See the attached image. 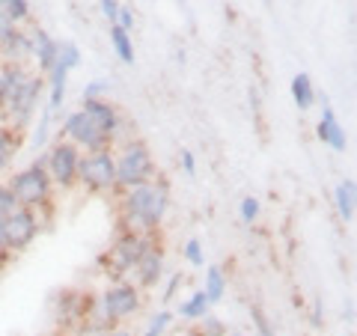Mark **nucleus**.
<instances>
[{
	"label": "nucleus",
	"mask_w": 357,
	"mask_h": 336,
	"mask_svg": "<svg viewBox=\"0 0 357 336\" xmlns=\"http://www.w3.org/2000/svg\"><path fill=\"white\" fill-rule=\"evenodd\" d=\"M116 211H119V229L158 232L167 211H170V182L164 176H155L146 185L119 190Z\"/></svg>",
	"instance_id": "obj_1"
},
{
	"label": "nucleus",
	"mask_w": 357,
	"mask_h": 336,
	"mask_svg": "<svg viewBox=\"0 0 357 336\" xmlns=\"http://www.w3.org/2000/svg\"><path fill=\"white\" fill-rule=\"evenodd\" d=\"M152 244H158V232L119 229L116 238L110 241V247L98 256V271L107 277V283H114V280H128Z\"/></svg>",
	"instance_id": "obj_2"
},
{
	"label": "nucleus",
	"mask_w": 357,
	"mask_h": 336,
	"mask_svg": "<svg viewBox=\"0 0 357 336\" xmlns=\"http://www.w3.org/2000/svg\"><path fill=\"white\" fill-rule=\"evenodd\" d=\"M6 185L13 188V194L18 199V206H24V208H36L39 211V217L42 223H48L51 217V211H54V182H51V176L48 170H45V161L36 158L33 164H27L24 170H15L13 176L6 178Z\"/></svg>",
	"instance_id": "obj_3"
},
{
	"label": "nucleus",
	"mask_w": 357,
	"mask_h": 336,
	"mask_svg": "<svg viewBox=\"0 0 357 336\" xmlns=\"http://www.w3.org/2000/svg\"><path fill=\"white\" fill-rule=\"evenodd\" d=\"M114 158H116V194L137 185H146L158 176L152 149L140 137H128L126 143L114 146Z\"/></svg>",
	"instance_id": "obj_4"
},
{
	"label": "nucleus",
	"mask_w": 357,
	"mask_h": 336,
	"mask_svg": "<svg viewBox=\"0 0 357 336\" xmlns=\"http://www.w3.org/2000/svg\"><path fill=\"white\" fill-rule=\"evenodd\" d=\"M77 185L86 194H116V158L114 149L84 152L77 164Z\"/></svg>",
	"instance_id": "obj_5"
},
{
	"label": "nucleus",
	"mask_w": 357,
	"mask_h": 336,
	"mask_svg": "<svg viewBox=\"0 0 357 336\" xmlns=\"http://www.w3.org/2000/svg\"><path fill=\"white\" fill-rule=\"evenodd\" d=\"M96 300L114 324H126L143 310V292L131 283V280H114V283H105V289L96 295Z\"/></svg>",
	"instance_id": "obj_6"
},
{
	"label": "nucleus",
	"mask_w": 357,
	"mask_h": 336,
	"mask_svg": "<svg viewBox=\"0 0 357 336\" xmlns=\"http://www.w3.org/2000/svg\"><path fill=\"white\" fill-rule=\"evenodd\" d=\"M81 155L84 152L69 140L57 137L54 143H48V152L42 155V161H45V170H48L54 188H60V190L77 188V164H81Z\"/></svg>",
	"instance_id": "obj_7"
},
{
	"label": "nucleus",
	"mask_w": 357,
	"mask_h": 336,
	"mask_svg": "<svg viewBox=\"0 0 357 336\" xmlns=\"http://www.w3.org/2000/svg\"><path fill=\"white\" fill-rule=\"evenodd\" d=\"M42 89H45V77L30 75L27 81L15 89V96L9 98L3 125H13L15 131L24 134L30 128V122L36 119V110H39V102H42Z\"/></svg>",
	"instance_id": "obj_8"
},
{
	"label": "nucleus",
	"mask_w": 357,
	"mask_h": 336,
	"mask_svg": "<svg viewBox=\"0 0 357 336\" xmlns=\"http://www.w3.org/2000/svg\"><path fill=\"white\" fill-rule=\"evenodd\" d=\"M60 140H69L75 143L81 152H102V149H114V143H110V137L96 125L93 119H89L81 107L72 110V114H66L63 125H60Z\"/></svg>",
	"instance_id": "obj_9"
},
{
	"label": "nucleus",
	"mask_w": 357,
	"mask_h": 336,
	"mask_svg": "<svg viewBox=\"0 0 357 336\" xmlns=\"http://www.w3.org/2000/svg\"><path fill=\"white\" fill-rule=\"evenodd\" d=\"M42 227H45V223H42L36 208L18 206L13 215L3 220V250H9L13 256L24 253L27 247H33V241L39 238Z\"/></svg>",
	"instance_id": "obj_10"
},
{
	"label": "nucleus",
	"mask_w": 357,
	"mask_h": 336,
	"mask_svg": "<svg viewBox=\"0 0 357 336\" xmlns=\"http://www.w3.org/2000/svg\"><path fill=\"white\" fill-rule=\"evenodd\" d=\"M81 110L107 134L114 146L134 137V134H128V119L122 116V110L110 98H89V102H81Z\"/></svg>",
	"instance_id": "obj_11"
},
{
	"label": "nucleus",
	"mask_w": 357,
	"mask_h": 336,
	"mask_svg": "<svg viewBox=\"0 0 357 336\" xmlns=\"http://www.w3.org/2000/svg\"><path fill=\"white\" fill-rule=\"evenodd\" d=\"M89 300L93 295L81 292V289H63L54 295V324L60 328V333H77L81 321L86 319Z\"/></svg>",
	"instance_id": "obj_12"
},
{
	"label": "nucleus",
	"mask_w": 357,
	"mask_h": 336,
	"mask_svg": "<svg viewBox=\"0 0 357 336\" xmlns=\"http://www.w3.org/2000/svg\"><path fill=\"white\" fill-rule=\"evenodd\" d=\"M167 274V253L161 244H152L146 250V256L137 262V268L131 271V283L140 289V292H152V289H158V283L164 280Z\"/></svg>",
	"instance_id": "obj_13"
},
{
	"label": "nucleus",
	"mask_w": 357,
	"mask_h": 336,
	"mask_svg": "<svg viewBox=\"0 0 357 336\" xmlns=\"http://www.w3.org/2000/svg\"><path fill=\"white\" fill-rule=\"evenodd\" d=\"M316 137L325 143V146H331L333 152H345V149H349V137H345L340 119H337V114H333V107L328 102H321V116L316 122Z\"/></svg>",
	"instance_id": "obj_14"
},
{
	"label": "nucleus",
	"mask_w": 357,
	"mask_h": 336,
	"mask_svg": "<svg viewBox=\"0 0 357 336\" xmlns=\"http://www.w3.org/2000/svg\"><path fill=\"white\" fill-rule=\"evenodd\" d=\"M30 36H33V54H30V60H36V72L39 75H48L51 66L57 63V45L60 42L54 39L45 27H33Z\"/></svg>",
	"instance_id": "obj_15"
},
{
	"label": "nucleus",
	"mask_w": 357,
	"mask_h": 336,
	"mask_svg": "<svg viewBox=\"0 0 357 336\" xmlns=\"http://www.w3.org/2000/svg\"><path fill=\"white\" fill-rule=\"evenodd\" d=\"M27 77H30V72H27V66H21V63H3L0 66V125H3L9 98L15 96V89L24 84Z\"/></svg>",
	"instance_id": "obj_16"
},
{
	"label": "nucleus",
	"mask_w": 357,
	"mask_h": 336,
	"mask_svg": "<svg viewBox=\"0 0 357 336\" xmlns=\"http://www.w3.org/2000/svg\"><path fill=\"white\" fill-rule=\"evenodd\" d=\"M30 54H33V36L27 30H21L15 27L13 30V36H9L3 42V48H0V60L3 63H21L24 66L30 60Z\"/></svg>",
	"instance_id": "obj_17"
},
{
	"label": "nucleus",
	"mask_w": 357,
	"mask_h": 336,
	"mask_svg": "<svg viewBox=\"0 0 357 336\" xmlns=\"http://www.w3.org/2000/svg\"><path fill=\"white\" fill-rule=\"evenodd\" d=\"M21 146H24V134L15 131L13 125H0V176L13 167Z\"/></svg>",
	"instance_id": "obj_18"
},
{
	"label": "nucleus",
	"mask_w": 357,
	"mask_h": 336,
	"mask_svg": "<svg viewBox=\"0 0 357 336\" xmlns=\"http://www.w3.org/2000/svg\"><path fill=\"white\" fill-rule=\"evenodd\" d=\"M333 203H337V211L345 223H351L357 215V182L354 178H342L333 190Z\"/></svg>",
	"instance_id": "obj_19"
},
{
	"label": "nucleus",
	"mask_w": 357,
	"mask_h": 336,
	"mask_svg": "<svg viewBox=\"0 0 357 336\" xmlns=\"http://www.w3.org/2000/svg\"><path fill=\"white\" fill-rule=\"evenodd\" d=\"M227 289H229V280L223 274L220 265H208L206 268V280H203V292L208 298V304H220L227 298Z\"/></svg>",
	"instance_id": "obj_20"
},
{
	"label": "nucleus",
	"mask_w": 357,
	"mask_h": 336,
	"mask_svg": "<svg viewBox=\"0 0 357 336\" xmlns=\"http://www.w3.org/2000/svg\"><path fill=\"white\" fill-rule=\"evenodd\" d=\"M292 102H295V107L298 110H310L312 105H316V86H312V81H310V75L307 72H298L295 77H292Z\"/></svg>",
	"instance_id": "obj_21"
},
{
	"label": "nucleus",
	"mask_w": 357,
	"mask_h": 336,
	"mask_svg": "<svg viewBox=\"0 0 357 336\" xmlns=\"http://www.w3.org/2000/svg\"><path fill=\"white\" fill-rule=\"evenodd\" d=\"M206 312H211V304H208V298H206L203 289L191 292V295L182 300V304H178V316H182L185 321H199Z\"/></svg>",
	"instance_id": "obj_22"
},
{
	"label": "nucleus",
	"mask_w": 357,
	"mask_h": 336,
	"mask_svg": "<svg viewBox=\"0 0 357 336\" xmlns=\"http://www.w3.org/2000/svg\"><path fill=\"white\" fill-rule=\"evenodd\" d=\"M110 45H114L116 57L126 63V66L134 63V42H131V33H126V30L116 27V24H110Z\"/></svg>",
	"instance_id": "obj_23"
},
{
	"label": "nucleus",
	"mask_w": 357,
	"mask_h": 336,
	"mask_svg": "<svg viewBox=\"0 0 357 336\" xmlns=\"http://www.w3.org/2000/svg\"><path fill=\"white\" fill-rule=\"evenodd\" d=\"M0 13L18 27V24H24V21H30L33 9H30V0H0Z\"/></svg>",
	"instance_id": "obj_24"
},
{
	"label": "nucleus",
	"mask_w": 357,
	"mask_h": 336,
	"mask_svg": "<svg viewBox=\"0 0 357 336\" xmlns=\"http://www.w3.org/2000/svg\"><path fill=\"white\" fill-rule=\"evenodd\" d=\"M51 125H54V114L48 107L39 114V122H36V128H33V149H45L48 146V140H51Z\"/></svg>",
	"instance_id": "obj_25"
},
{
	"label": "nucleus",
	"mask_w": 357,
	"mask_h": 336,
	"mask_svg": "<svg viewBox=\"0 0 357 336\" xmlns=\"http://www.w3.org/2000/svg\"><path fill=\"white\" fill-rule=\"evenodd\" d=\"M81 60H84V54H81V48H77L75 42H60L57 45V63L63 66V69L75 72L77 66H81Z\"/></svg>",
	"instance_id": "obj_26"
},
{
	"label": "nucleus",
	"mask_w": 357,
	"mask_h": 336,
	"mask_svg": "<svg viewBox=\"0 0 357 336\" xmlns=\"http://www.w3.org/2000/svg\"><path fill=\"white\" fill-rule=\"evenodd\" d=\"M170 324H173V312H170V310H158V312H155V316L149 319L146 330H143L140 336H164Z\"/></svg>",
	"instance_id": "obj_27"
},
{
	"label": "nucleus",
	"mask_w": 357,
	"mask_h": 336,
	"mask_svg": "<svg viewBox=\"0 0 357 336\" xmlns=\"http://www.w3.org/2000/svg\"><path fill=\"white\" fill-rule=\"evenodd\" d=\"M110 89H114V84H110L107 77H93V81L84 86L81 102H89V98H107V96H110Z\"/></svg>",
	"instance_id": "obj_28"
},
{
	"label": "nucleus",
	"mask_w": 357,
	"mask_h": 336,
	"mask_svg": "<svg viewBox=\"0 0 357 336\" xmlns=\"http://www.w3.org/2000/svg\"><path fill=\"white\" fill-rule=\"evenodd\" d=\"M182 256H185V262L191 265V268H203V265H206L203 241H199V238H191V241H185V247H182Z\"/></svg>",
	"instance_id": "obj_29"
},
{
	"label": "nucleus",
	"mask_w": 357,
	"mask_h": 336,
	"mask_svg": "<svg viewBox=\"0 0 357 336\" xmlns=\"http://www.w3.org/2000/svg\"><path fill=\"white\" fill-rule=\"evenodd\" d=\"M203 336H227V324H223L218 316H211V312H206L203 319H199V328H197Z\"/></svg>",
	"instance_id": "obj_30"
},
{
	"label": "nucleus",
	"mask_w": 357,
	"mask_h": 336,
	"mask_svg": "<svg viewBox=\"0 0 357 336\" xmlns=\"http://www.w3.org/2000/svg\"><path fill=\"white\" fill-rule=\"evenodd\" d=\"M238 215H241L244 223H256V220H259V215H262L259 199H256V197H244L238 203Z\"/></svg>",
	"instance_id": "obj_31"
},
{
	"label": "nucleus",
	"mask_w": 357,
	"mask_h": 336,
	"mask_svg": "<svg viewBox=\"0 0 357 336\" xmlns=\"http://www.w3.org/2000/svg\"><path fill=\"white\" fill-rule=\"evenodd\" d=\"M15 208H18V199H15V194H13V188H9L6 182H0V215L9 217Z\"/></svg>",
	"instance_id": "obj_32"
},
{
	"label": "nucleus",
	"mask_w": 357,
	"mask_h": 336,
	"mask_svg": "<svg viewBox=\"0 0 357 336\" xmlns=\"http://www.w3.org/2000/svg\"><path fill=\"white\" fill-rule=\"evenodd\" d=\"M182 283H185V274H182V271H173L170 277H167V286H164L161 298H164V300H173V298H176V292L182 289Z\"/></svg>",
	"instance_id": "obj_33"
},
{
	"label": "nucleus",
	"mask_w": 357,
	"mask_h": 336,
	"mask_svg": "<svg viewBox=\"0 0 357 336\" xmlns=\"http://www.w3.org/2000/svg\"><path fill=\"white\" fill-rule=\"evenodd\" d=\"M250 319H253V324H256V330H259V336H274L271 321L265 319V312H262L259 307H253V310H250Z\"/></svg>",
	"instance_id": "obj_34"
},
{
	"label": "nucleus",
	"mask_w": 357,
	"mask_h": 336,
	"mask_svg": "<svg viewBox=\"0 0 357 336\" xmlns=\"http://www.w3.org/2000/svg\"><path fill=\"white\" fill-rule=\"evenodd\" d=\"M119 0H98V9H102V15L110 21V24H116V15H119Z\"/></svg>",
	"instance_id": "obj_35"
},
{
	"label": "nucleus",
	"mask_w": 357,
	"mask_h": 336,
	"mask_svg": "<svg viewBox=\"0 0 357 336\" xmlns=\"http://www.w3.org/2000/svg\"><path fill=\"white\" fill-rule=\"evenodd\" d=\"M178 161H182V173H185V176H194V173H197V158H194L191 149H182V152H178Z\"/></svg>",
	"instance_id": "obj_36"
},
{
	"label": "nucleus",
	"mask_w": 357,
	"mask_h": 336,
	"mask_svg": "<svg viewBox=\"0 0 357 336\" xmlns=\"http://www.w3.org/2000/svg\"><path fill=\"white\" fill-rule=\"evenodd\" d=\"M116 27H122L126 33L134 30V13H131V6H119V15H116Z\"/></svg>",
	"instance_id": "obj_37"
},
{
	"label": "nucleus",
	"mask_w": 357,
	"mask_h": 336,
	"mask_svg": "<svg viewBox=\"0 0 357 336\" xmlns=\"http://www.w3.org/2000/svg\"><path fill=\"white\" fill-rule=\"evenodd\" d=\"M13 30H15V24H13V21H9L3 13H0V48H3V42L13 36Z\"/></svg>",
	"instance_id": "obj_38"
},
{
	"label": "nucleus",
	"mask_w": 357,
	"mask_h": 336,
	"mask_svg": "<svg viewBox=\"0 0 357 336\" xmlns=\"http://www.w3.org/2000/svg\"><path fill=\"white\" fill-rule=\"evenodd\" d=\"M9 262H13V253H9V250H0V274H3L6 268H9Z\"/></svg>",
	"instance_id": "obj_39"
},
{
	"label": "nucleus",
	"mask_w": 357,
	"mask_h": 336,
	"mask_svg": "<svg viewBox=\"0 0 357 336\" xmlns=\"http://www.w3.org/2000/svg\"><path fill=\"white\" fill-rule=\"evenodd\" d=\"M105 336H134V333L126 328V324H116V328H114V330H107Z\"/></svg>",
	"instance_id": "obj_40"
},
{
	"label": "nucleus",
	"mask_w": 357,
	"mask_h": 336,
	"mask_svg": "<svg viewBox=\"0 0 357 336\" xmlns=\"http://www.w3.org/2000/svg\"><path fill=\"white\" fill-rule=\"evenodd\" d=\"M3 220H6V217L0 215V250H3Z\"/></svg>",
	"instance_id": "obj_41"
},
{
	"label": "nucleus",
	"mask_w": 357,
	"mask_h": 336,
	"mask_svg": "<svg viewBox=\"0 0 357 336\" xmlns=\"http://www.w3.org/2000/svg\"><path fill=\"white\" fill-rule=\"evenodd\" d=\"M188 336H203V333H199V330H191V333H188Z\"/></svg>",
	"instance_id": "obj_42"
},
{
	"label": "nucleus",
	"mask_w": 357,
	"mask_h": 336,
	"mask_svg": "<svg viewBox=\"0 0 357 336\" xmlns=\"http://www.w3.org/2000/svg\"><path fill=\"white\" fill-rule=\"evenodd\" d=\"M232 336H248V333H232Z\"/></svg>",
	"instance_id": "obj_43"
},
{
	"label": "nucleus",
	"mask_w": 357,
	"mask_h": 336,
	"mask_svg": "<svg viewBox=\"0 0 357 336\" xmlns=\"http://www.w3.org/2000/svg\"><path fill=\"white\" fill-rule=\"evenodd\" d=\"M57 336H72V333H57Z\"/></svg>",
	"instance_id": "obj_44"
},
{
	"label": "nucleus",
	"mask_w": 357,
	"mask_h": 336,
	"mask_svg": "<svg viewBox=\"0 0 357 336\" xmlns=\"http://www.w3.org/2000/svg\"><path fill=\"white\" fill-rule=\"evenodd\" d=\"M262 3H271V0H262Z\"/></svg>",
	"instance_id": "obj_45"
}]
</instances>
